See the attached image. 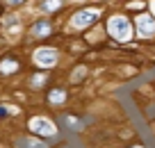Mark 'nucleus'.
Listing matches in <instances>:
<instances>
[{
	"mask_svg": "<svg viewBox=\"0 0 155 148\" xmlns=\"http://www.w3.org/2000/svg\"><path fill=\"white\" fill-rule=\"evenodd\" d=\"M30 130H32V132H39V134H46V137H48V134H55V128L46 119H32Z\"/></svg>",
	"mask_w": 155,
	"mask_h": 148,
	"instance_id": "nucleus-1",
	"label": "nucleus"
},
{
	"mask_svg": "<svg viewBox=\"0 0 155 148\" xmlns=\"http://www.w3.org/2000/svg\"><path fill=\"white\" fill-rule=\"evenodd\" d=\"M62 121H64V123H66L71 130H80V128H82V123H80L75 116H71V114H64V116H62Z\"/></svg>",
	"mask_w": 155,
	"mask_h": 148,
	"instance_id": "nucleus-2",
	"label": "nucleus"
},
{
	"mask_svg": "<svg viewBox=\"0 0 155 148\" xmlns=\"http://www.w3.org/2000/svg\"><path fill=\"white\" fill-rule=\"evenodd\" d=\"M64 98H66V94H64L62 89H55V91H50V94H48V100L50 103H64Z\"/></svg>",
	"mask_w": 155,
	"mask_h": 148,
	"instance_id": "nucleus-3",
	"label": "nucleus"
},
{
	"mask_svg": "<svg viewBox=\"0 0 155 148\" xmlns=\"http://www.w3.org/2000/svg\"><path fill=\"white\" fill-rule=\"evenodd\" d=\"M25 148H48V143H44V139H28Z\"/></svg>",
	"mask_w": 155,
	"mask_h": 148,
	"instance_id": "nucleus-4",
	"label": "nucleus"
},
{
	"mask_svg": "<svg viewBox=\"0 0 155 148\" xmlns=\"http://www.w3.org/2000/svg\"><path fill=\"white\" fill-rule=\"evenodd\" d=\"M21 2H25V0H7V5H12V7H16V5H21Z\"/></svg>",
	"mask_w": 155,
	"mask_h": 148,
	"instance_id": "nucleus-5",
	"label": "nucleus"
},
{
	"mask_svg": "<svg viewBox=\"0 0 155 148\" xmlns=\"http://www.w3.org/2000/svg\"><path fill=\"white\" fill-rule=\"evenodd\" d=\"M0 14H2V7H0Z\"/></svg>",
	"mask_w": 155,
	"mask_h": 148,
	"instance_id": "nucleus-6",
	"label": "nucleus"
}]
</instances>
